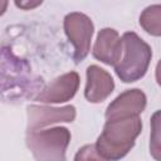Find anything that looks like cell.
Listing matches in <instances>:
<instances>
[{
	"instance_id": "obj_1",
	"label": "cell",
	"mask_w": 161,
	"mask_h": 161,
	"mask_svg": "<svg viewBox=\"0 0 161 161\" xmlns=\"http://www.w3.org/2000/svg\"><path fill=\"white\" fill-rule=\"evenodd\" d=\"M44 87L43 78L34 75L29 63L10 48L0 47V96L5 101L35 98Z\"/></svg>"
},
{
	"instance_id": "obj_2",
	"label": "cell",
	"mask_w": 161,
	"mask_h": 161,
	"mask_svg": "<svg viewBox=\"0 0 161 161\" xmlns=\"http://www.w3.org/2000/svg\"><path fill=\"white\" fill-rule=\"evenodd\" d=\"M141 130L142 122L138 116L107 121L96 142V148L106 160L117 161L130 152Z\"/></svg>"
},
{
	"instance_id": "obj_3",
	"label": "cell",
	"mask_w": 161,
	"mask_h": 161,
	"mask_svg": "<svg viewBox=\"0 0 161 161\" xmlns=\"http://www.w3.org/2000/svg\"><path fill=\"white\" fill-rule=\"evenodd\" d=\"M121 39L123 58L114 65V70L125 83L136 82L147 72L152 57L151 48L133 31L125 33Z\"/></svg>"
},
{
	"instance_id": "obj_4",
	"label": "cell",
	"mask_w": 161,
	"mask_h": 161,
	"mask_svg": "<svg viewBox=\"0 0 161 161\" xmlns=\"http://www.w3.org/2000/svg\"><path fill=\"white\" fill-rule=\"evenodd\" d=\"M70 132L65 127L28 131L26 145L36 161H65Z\"/></svg>"
},
{
	"instance_id": "obj_5",
	"label": "cell",
	"mask_w": 161,
	"mask_h": 161,
	"mask_svg": "<svg viewBox=\"0 0 161 161\" xmlns=\"http://www.w3.org/2000/svg\"><path fill=\"white\" fill-rule=\"evenodd\" d=\"M93 30L92 20L82 13H70L64 18V31L74 45L73 59L75 64H79L88 55Z\"/></svg>"
},
{
	"instance_id": "obj_6",
	"label": "cell",
	"mask_w": 161,
	"mask_h": 161,
	"mask_svg": "<svg viewBox=\"0 0 161 161\" xmlns=\"http://www.w3.org/2000/svg\"><path fill=\"white\" fill-rule=\"evenodd\" d=\"M74 118V106H64L59 108L48 106H28V131H36L52 123L72 122Z\"/></svg>"
},
{
	"instance_id": "obj_7",
	"label": "cell",
	"mask_w": 161,
	"mask_h": 161,
	"mask_svg": "<svg viewBox=\"0 0 161 161\" xmlns=\"http://www.w3.org/2000/svg\"><path fill=\"white\" fill-rule=\"evenodd\" d=\"M146 107V96L141 89H127L106 109L107 121L137 117Z\"/></svg>"
},
{
	"instance_id": "obj_8",
	"label": "cell",
	"mask_w": 161,
	"mask_h": 161,
	"mask_svg": "<svg viewBox=\"0 0 161 161\" xmlns=\"http://www.w3.org/2000/svg\"><path fill=\"white\" fill-rule=\"evenodd\" d=\"M79 86V75L77 72H69L57 77L48 87L34 98L45 103H62L74 97Z\"/></svg>"
},
{
	"instance_id": "obj_9",
	"label": "cell",
	"mask_w": 161,
	"mask_h": 161,
	"mask_svg": "<svg viewBox=\"0 0 161 161\" xmlns=\"http://www.w3.org/2000/svg\"><path fill=\"white\" fill-rule=\"evenodd\" d=\"M122 54V39L114 29H102L93 47V57L108 65H116Z\"/></svg>"
},
{
	"instance_id": "obj_10",
	"label": "cell",
	"mask_w": 161,
	"mask_h": 161,
	"mask_svg": "<svg viewBox=\"0 0 161 161\" xmlns=\"http://www.w3.org/2000/svg\"><path fill=\"white\" fill-rule=\"evenodd\" d=\"M114 82L108 72L98 65H89L87 68V84L84 97L92 103L103 102L113 91Z\"/></svg>"
},
{
	"instance_id": "obj_11",
	"label": "cell",
	"mask_w": 161,
	"mask_h": 161,
	"mask_svg": "<svg viewBox=\"0 0 161 161\" xmlns=\"http://www.w3.org/2000/svg\"><path fill=\"white\" fill-rule=\"evenodd\" d=\"M140 25L155 36L161 34V5H152L143 10L140 16Z\"/></svg>"
},
{
	"instance_id": "obj_12",
	"label": "cell",
	"mask_w": 161,
	"mask_h": 161,
	"mask_svg": "<svg viewBox=\"0 0 161 161\" xmlns=\"http://www.w3.org/2000/svg\"><path fill=\"white\" fill-rule=\"evenodd\" d=\"M74 161H108L99 155L96 145H86L78 150Z\"/></svg>"
},
{
	"instance_id": "obj_13",
	"label": "cell",
	"mask_w": 161,
	"mask_h": 161,
	"mask_svg": "<svg viewBox=\"0 0 161 161\" xmlns=\"http://www.w3.org/2000/svg\"><path fill=\"white\" fill-rule=\"evenodd\" d=\"M42 4V1H35V3H29V1H15V5L16 6H19V8H23V9H25V10H28V9H31V8H35V6H38V5H40Z\"/></svg>"
},
{
	"instance_id": "obj_14",
	"label": "cell",
	"mask_w": 161,
	"mask_h": 161,
	"mask_svg": "<svg viewBox=\"0 0 161 161\" xmlns=\"http://www.w3.org/2000/svg\"><path fill=\"white\" fill-rule=\"evenodd\" d=\"M6 8H8V1H4V0H0V15L5 13V10H6Z\"/></svg>"
}]
</instances>
